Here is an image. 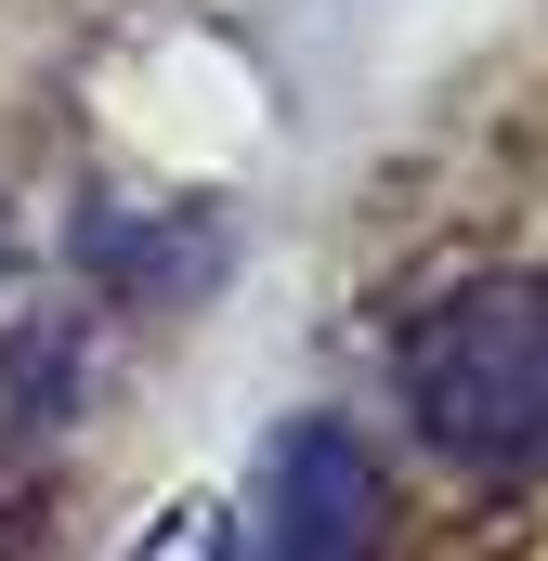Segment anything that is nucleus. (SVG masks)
Segmentation results:
<instances>
[{
  "label": "nucleus",
  "mask_w": 548,
  "mask_h": 561,
  "mask_svg": "<svg viewBox=\"0 0 548 561\" xmlns=\"http://www.w3.org/2000/svg\"><path fill=\"white\" fill-rule=\"evenodd\" d=\"M406 419L457 470H548V275H470L406 327Z\"/></svg>",
  "instance_id": "1"
},
{
  "label": "nucleus",
  "mask_w": 548,
  "mask_h": 561,
  "mask_svg": "<svg viewBox=\"0 0 548 561\" xmlns=\"http://www.w3.org/2000/svg\"><path fill=\"white\" fill-rule=\"evenodd\" d=\"M262 561H379L392 549V470L366 457V431L300 419L262 457Z\"/></svg>",
  "instance_id": "2"
},
{
  "label": "nucleus",
  "mask_w": 548,
  "mask_h": 561,
  "mask_svg": "<svg viewBox=\"0 0 548 561\" xmlns=\"http://www.w3.org/2000/svg\"><path fill=\"white\" fill-rule=\"evenodd\" d=\"M79 262L105 275V300H183V287L222 275V222H209V209L92 196V209H79Z\"/></svg>",
  "instance_id": "3"
},
{
  "label": "nucleus",
  "mask_w": 548,
  "mask_h": 561,
  "mask_svg": "<svg viewBox=\"0 0 548 561\" xmlns=\"http://www.w3.org/2000/svg\"><path fill=\"white\" fill-rule=\"evenodd\" d=\"M66 405H79V327L39 313V327L0 353V419H13V431H53Z\"/></svg>",
  "instance_id": "4"
},
{
  "label": "nucleus",
  "mask_w": 548,
  "mask_h": 561,
  "mask_svg": "<svg viewBox=\"0 0 548 561\" xmlns=\"http://www.w3.org/2000/svg\"><path fill=\"white\" fill-rule=\"evenodd\" d=\"M236 549H249V523H236V510H209V496H183L132 561H236Z\"/></svg>",
  "instance_id": "5"
},
{
  "label": "nucleus",
  "mask_w": 548,
  "mask_h": 561,
  "mask_svg": "<svg viewBox=\"0 0 548 561\" xmlns=\"http://www.w3.org/2000/svg\"><path fill=\"white\" fill-rule=\"evenodd\" d=\"M0 262H13V222H0Z\"/></svg>",
  "instance_id": "6"
}]
</instances>
